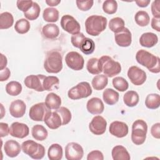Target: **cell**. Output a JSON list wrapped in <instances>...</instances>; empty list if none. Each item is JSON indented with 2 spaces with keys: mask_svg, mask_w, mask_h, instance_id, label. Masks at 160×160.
<instances>
[{
  "mask_svg": "<svg viewBox=\"0 0 160 160\" xmlns=\"http://www.w3.org/2000/svg\"><path fill=\"white\" fill-rule=\"evenodd\" d=\"M77 7L79 9L82 11H87L89 10L93 6L94 1L92 0L89 1H76Z\"/></svg>",
  "mask_w": 160,
  "mask_h": 160,
  "instance_id": "bcb514c9",
  "label": "cell"
},
{
  "mask_svg": "<svg viewBox=\"0 0 160 160\" xmlns=\"http://www.w3.org/2000/svg\"><path fill=\"white\" fill-rule=\"evenodd\" d=\"M26 110V105L25 102L21 99L13 101L9 106L10 114L16 118L22 117Z\"/></svg>",
  "mask_w": 160,
  "mask_h": 160,
  "instance_id": "ac0fdd59",
  "label": "cell"
},
{
  "mask_svg": "<svg viewBox=\"0 0 160 160\" xmlns=\"http://www.w3.org/2000/svg\"><path fill=\"white\" fill-rule=\"evenodd\" d=\"M159 5H160V1L159 0L154 1L151 4V12L154 18H160Z\"/></svg>",
  "mask_w": 160,
  "mask_h": 160,
  "instance_id": "681fc988",
  "label": "cell"
},
{
  "mask_svg": "<svg viewBox=\"0 0 160 160\" xmlns=\"http://www.w3.org/2000/svg\"><path fill=\"white\" fill-rule=\"evenodd\" d=\"M1 118L2 119L4 116V114H3V111H4V108H3V106L2 104H1Z\"/></svg>",
  "mask_w": 160,
  "mask_h": 160,
  "instance_id": "680465c9",
  "label": "cell"
},
{
  "mask_svg": "<svg viewBox=\"0 0 160 160\" xmlns=\"http://www.w3.org/2000/svg\"><path fill=\"white\" fill-rule=\"evenodd\" d=\"M40 12L41 8L37 2H33L31 8L26 12H24V16L27 19L30 21H34L39 17Z\"/></svg>",
  "mask_w": 160,
  "mask_h": 160,
  "instance_id": "ab89813d",
  "label": "cell"
},
{
  "mask_svg": "<svg viewBox=\"0 0 160 160\" xmlns=\"http://www.w3.org/2000/svg\"><path fill=\"white\" fill-rule=\"evenodd\" d=\"M124 25V21L119 17L112 18L109 22V28L110 30L114 33H118L121 31L125 28Z\"/></svg>",
  "mask_w": 160,
  "mask_h": 160,
  "instance_id": "d590c367",
  "label": "cell"
},
{
  "mask_svg": "<svg viewBox=\"0 0 160 160\" xmlns=\"http://www.w3.org/2000/svg\"><path fill=\"white\" fill-rule=\"evenodd\" d=\"M8 63L7 58L3 54H1V63H0V70L6 68V65Z\"/></svg>",
  "mask_w": 160,
  "mask_h": 160,
  "instance_id": "11a10c76",
  "label": "cell"
},
{
  "mask_svg": "<svg viewBox=\"0 0 160 160\" xmlns=\"http://www.w3.org/2000/svg\"><path fill=\"white\" fill-rule=\"evenodd\" d=\"M44 68L49 73L56 74L62 69V58L61 54L58 51L49 52L44 62Z\"/></svg>",
  "mask_w": 160,
  "mask_h": 160,
  "instance_id": "277c9868",
  "label": "cell"
},
{
  "mask_svg": "<svg viewBox=\"0 0 160 160\" xmlns=\"http://www.w3.org/2000/svg\"><path fill=\"white\" fill-rule=\"evenodd\" d=\"M107 128V121L101 116H94L89 124L90 131L95 135L103 134Z\"/></svg>",
  "mask_w": 160,
  "mask_h": 160,
  "instance_id": "5bb4252c",
  "label": "cell"
},
{
  "mask_svg": "<svg viewBox=\"0 0 160 160\" xmlns=\"http://www.w3.org/2000/svg\"><path fill=\"white\" fill-rule=\"evenodd\" d=\"M147 123L142 119L136 120L132 125L131 140L136 145L142 144L146 139Z\"/></svg>",
  "mask_w": 160,
  "mask_h": 160,
  "instance_id": "5b68a950",
  "label": "cell"
},
{
  "mask_svg": "<svg viewBox=\"0 0 160 160\" xmlns=\"http://www.w3.org/2000/svg\"><path fill=\"white\" fill-rule=\"evenodd\" d=\"M21 149L24 153L34 159H41L45 155L44 147L32 140H26L21 144Z\"/></svg>",
  "mask_w": 160,
  "mask_h": 160,
  "instance_id": "8992f818",
  "label": "cell"
},
{
  "mask_svg": "<svg viewBox=\"0 0 160 160\" xmlns=\"http://www.w3.org/2000/svg\"><path fill=\"white\" fill-rule=\"evenodd\" d=\"M32 1L29 0V1H22V0H18L16 2V5L18 8L24 12H26V11H28L29 9H30L32 6L33 4Z\"/></svg>",
  "mask_w": 160,
  "mask_h": 160,
  "instance_id": "f6af8a7d",
  "label": "cell"
},
{
  "mask_svg": "<svg viewBox=\"0 0 160 160\" xmlns=\"http://www.w3.org/2000/svg\"><path fill=\"white\" fill-rule=\"evenodd\" d=\"M14 23V18L11 13L4 12L0 14V29H6L11 28Z\"/></svg>",
  "mask_w": 160,
  "mask_h": 160,
  "instance_id": "d6a6232c",
  "label": "cell"
},
{
  "mask_svg": "<svg viewBox=\"0 0 160 160\" xmlns=\"http://www.w3.org/2000/svg\"><path fill=\"white\" fill-rule=\"evenodd\" d=\"M21 146L20 144L13 139L8 140L4 145V151L5 154L10 158L16 157L21 151Z\"/></svg>",
  "mask_w": 160,
  "mask_h": 160,
  "instance_id": "ffe728a7",
  "label": "cell"
},
{
  "mask_svg": "<svg viewBox=\"0 0 160 160\" xmlns=\"http://www.w3.org/2000/svg\"><path fill=\"white\" fill-rule=\"evenodd\" d=\"M113 87L120 92H124L126 91L129 88L128 82L122 77H115L112 79Z\"/></svg>",
  "mask_w": 160,
  "mask_h": 160,
  "instance_id": "60d3db41",
  "label": "cell"
},
{
  "mask_svg": "<svg viewBox=\"0 0 160 160\" xmlns=\"http://www.w3.org/2000/svg\"><path fill=\"white\" fill-rule=\"evenodd\" d=\"M88 111L92 114H101L104 109L102 101L99 98H92L88 101L86 104Z\"/></svg>",
  "mask_w": 160,
  "mask_h": 160,
  "instance_id": "d6986e66",
  "label": "cell"
},
{
  "mask_svg": "<svg viewBox=\"0 0 160 160\" xmlns=\"http://www.w3.org/2000/svg\"><path fill=\"white\" fill-rule=\"evenodd\" d=\"M92 92V90L89 83L82 81L71 88L68 92V96L72 100H78L89 97Z\"/></svg>",
  "mask_w": 160,
  "mask_h": 160,
  "instance_id": "52a82bcc",
  "label": "cell"
},
{
  "mask_svg": "<svg viewBox=\"0 0 160 160\" xmlns=\"http://www.w3.org/2000/svg\"><path fill=\"white\" fill-rule=\"evenodd\" d=\"M98 66L101 72L109 78L114 77L121 71L120 63L109 56H102L98 59Z\"/></svg>",
  "mask_w": 160,
  "mask_h": 160,
  "instance_id": "3957f363",
  "label": "cell"
},
{
  "mask_svg": "<svg viewBox=\"0 0 160 160\" xmlns=\"http://www.w3.org/2000/svg\"><path fill=\"white\" fill-rule=\"evenodd\" d=\"M44 103L49 109L56 110L61 107V99L56 93L50 92L46 96Z\"/></svg>",
  "mask_w": 160,
  "mask_h": 160,
  "instance_id": "d4e9b609",
  "label": "cell"
},
{
  "mask_svg": "<svg viewBox=\"0 0 160 160\" xmlns=\"http://www.w3.org/2000/svg\"><path fill=\"white\" fill-rule=\"evenodd\" d=\"M102 9L106 14H114L118 9L117 1L114 0H106L104 1L102 4Z\"/></svg>",
  "mask_w": 160,
  "mask_h": 160,
  "instance_id": "ee69618b",
  "label": "cell"
},
{
  "mask_svg": "<svg viewBox=\"0 0 160 160\" xmlns=\"http://www.w3.org/2000/svg\"><path fill=\"white\" fill-rule=\"evenodd\" d=\"M59 11L56 8H47L43 11L42 18L46 22H55L59 19Z\"/></svg>",
  "mask_w": 160,
  "mask_h": 160,
  "instance_id": "4dcf8cb0",
  "label": "cell"
},
{
  "mask_svg": "<svg viewBox=\"0 0 160 160\" xmlns=\"http://www.w3.org/2000/svg\"><path fill=\"white\" fill-rule=\"evenodd\" d=\"M146 106L150 109H156L160 105V96L159 94H149L145 99Z\"/></svg>",
  "mask_w": 160,
  "mask_h": 160,
  "instance_id": "1f68e13d",
  "label": "cell"
},
{
  "mask_svg": "<svg viewBox=\"0 0 160 160\" xmlns=\"http://www.w3.org/2000/svg\"><path fill=\"white\" fill-rule=\"evenodd\" d=\"M79 49L86 55L91 54L95 49V43L92 39L86 37L81 42Z\"/></svg>",
  "mask_w": 160,
  "mask_h": 160,
  "instance_id": "836d02e7",
  "label": "cell"
},
{
  "mask_svg": "<svg viewBox=\"0 0 160 160\" xmlns=\"http://www.w3.org/2000/svg\"><path fill=\"white\" fill-rule=\"evenodd\" d=\"M56 112L60 115L62 119V126L68 124L71 120L72 115L70 110L67 108L62 106L56 110Z\"/></svg>",
  "mask_w": 160,
  "mask_h": 160,
  "instance_id": "b9f144b4",
  "label": "cell"
},
{
  "mask_svg": "<svg viewBox=\"0 0 160 160\" xmlns=\"http://www.w3.org/2000/svg\"><path fill=\"white\" fill-rule=\"evenodd\" d=\"M139 100V95L134 91H128L123 96L124 103L128 107L136 106L138 104Z\"/></svg>",
  "mask_w": 160,
  "mask_h": 160,
  "instance_id": "f546056e",
  "label": "cell"
},
{
  "mask_svg": "<svg viewBox=\"0 0 160 160\" xmlns=\"http://www.w3.org/2000/svg\"><path fill=\"white\" fill-rule=\"evenodd\" d=\"M59 84V79L54 76H46L43 80V88L44 91H52L53 88H58Z\"/></svg>",
  "mask_w": 160,
  "mask_h": 160,
  "instance_id": "74e56055",
  "label": "cell"
},
{
  "mask_svg": "<svg viewBox=\"0 0 160 160\" xmlns=\"http://www.w3.org/2000/svg\"><path fill=\"white\" fill-rule=\"evenodd\" d=\"M31 134L36 140L42 141L47 138L48 132L42 125L36 124L32 128Z\"/></svg>",
  "mask_w": 160,
  "mask_h": 160,
  "instance_id": "83f0119b",
  "label": "cell"
},
{
  "mask_svg": "<svg viewBox=\"0 0 160 160\" xmlns=\"http://www.w3.org/2000/svg\"><path fill=\"white\" fill-rule=\"evenodd\" d=\"M108 78L104 74H97L95 76L91 81L92 88L97 91H101L105 88L108 85Z\"/></svg>",
  "mask_w": 160,
  "mask_h": 160,
  "instance_id": "f1b7e54d",
  "label": "cell"
},
{
  "mask_svg": "<svg viewBox=\"0 0 160 160\" xmlns=\"http://www.w3.org/2000/svg\"><path fill=\"white\" fill-rule=\"evenodd\" d=\"M158 42V37L153 32H144L139 38V43L141 46L145 48H152Z\"/></svg>",
  "mask_w": 160,
  "mask_h": 160,
  "instance_id": "7402d4cb",
  "label": "cell"
},
{
  "mask_svg": "<svg viewBox=\"0 0 160 160\" xmlns=\"http://www.w3.org/2000/svg\"><path fill=\"white\" fill-rule=\"evenodd\" d=\"M84 155L82 147L75 142H69L65 148V157L68 160H80Z\"/></svg>",
  "mask_w": 160,
  "mask_h": 160,
  "instance_id": "8fae6325",
  "label": "cell"
},
{
  "mask_svg": "<svg viewBox=\"0 0 160 160\" xmlns=\"http://www.w3.org/2000/svg\"><path fill=\"white\" fill-rule=\"evenodd\" d=\"M42 33L46 38L53 39L59 36V28L55 24L49 23L42 27Z\"/></svg>",
  "mask_w": 160,
  "mask_h": 160,
  "instance_id": "cb8c5ba5",
  "label": "cell"
},
{
  "mask_svg": "<svg viewBox=\"0 0 160 160\" xmlns=\"http://www.w3.org/2000/svg\"><path fill=\"white\" fill-rule=\"evenodd\" d=\"M66 65L71 69L80 71L82 69L84 64L83 57L78 52L70 51L65 56Z\"/></svg>",
  "mask_w": 160,
  "mask_h": 160,
  "instance_id": "9c48e42d",
  "label": "cell"
},
{
  "mask_svg": "<svg viewBox=\"0 0 160 160\" xmlns=\"http://www.w3.org/2000/svg\"><path fill=\"white\" fill-rule=\"evenodd\" d=\"M109 131L112 136L118 138H122L127 136L129 128L125 122L115 121L110 124Z\"/></svg>",
  "mask_w": 160,
  "mask_h": 160,
  "instance_id": "2e32d148",
  "label": "cell"
},
{
  "mask_svg": "<svg viewBox=\"0 0 160 160\" xmlns=\"http://www.w3.org/2000/svg\"><path fill=\"white\" fill-rule=\"evenodd\" d=\"M11 76V72L9 68H6L0 70V81H7Z\"/></svg>",
  "mask_w": 160,
  "mask_h": 160,
  "instance_id": "f5cc1de1",
  "label": "cell"
},
{
  "mask_svg": "<svg viewBox=\"0 0 160 160\" xmlns=\"http://www.w3.org/2000/svg\"><path fill=\"white\" fill-rule=\"evenodd\" d=\"M31 26L28 20L24 18L18 19L14 25L15 31L21 34L27 33L30 29Z\"/></svg>",
  "mask_w": 160,
  "mask_h": 160,
  "instance_id": "f35d334b",
  "label": "cell"
},
{
  "mask_svg": "<svg viewBox=\"0 0 160 160\" xmlns=\"http://www.w3.org/2000/svg\"><path fill=\"white\" fill-rule=\"evenodd\" d=\"M60 24L61 28L69 34H75L80 32L81 26L79 23L71 15L66 14L62 16Z\"/></svg>",
  "mask_w": 160,
  "mask_h": 160,
  "instance_id": "30bf717a",
  "label": "cell"
},
{
  "mask_svg": "<svg viewBox=\"0 0 160 160\" xmlns=\"http://www.w3.org/2000/svg\"><path fill=\"white\" fill-rule=\"evenodd\" d=\"M45 2L48 6L52 7L58 6L61 2V0H47Z\"/></svg>",
  "mask_w": 160,
  "mask_h": 160,
  "instance_id": "6f0895ef",
  "label": "cell"
},
{
  "mask_svg": "<svg viewBox=\"0 0 160 160\" xmlns=\"http://www.w3.org/2000/svg\"><path fill=\"white\" fill-rule=\"evenodd\" d=\"M151 27L153 29L156 30L158 32L160 31V18H152L151 22Z\"/></svg>",
  "mask_w": 160,
  "mask_h": 160,
  "instance_id": "db71d44e",
  "label": "cell"
},
{
  "mask_svg": "<svg viewBox=\"0 0 160 160\" xmlns=\"http://www.w3.org/2000/svg\"><path fill=\"white\" fill-rule=\"evenodd\" d=\"M136 4L139 6V7H141V8H145V7H147L149 4L150 3V1L149 0H140V1H135Z\"/></svg>",
  "mask_w": 160,
  "mask_h": 160,
  "instance_id": "9f6ffc18",
  "label": "cell"
},
{
  "mask_svg": "<svg viewBox=\"0 0 160 160\" xmlns=\"http://www.w3.org/2000/svg\"><path fill=\"white\" fill-rule=\"evenodd\" d=\"M114 39L120 47H128L132 42V34L128 28H124L121 31L115 33Z\"/></svg>",
  "mask_w": 160,
  "mask_h": 160,
  "instance_id": "e0dca14e",
  "label": "cell"
},
{
  "mask_svg": "<svg viewBox=\"0 0 160 160\" xmlns=\"http://www.w3.org/2000/svg\"><path fill=\"white\" fill-rule=\"evenodd\" d=\"M111 155L114 160H129L131 159L126 148L121 145L114 146L112 149Z\"/></svg>",
  "mask_w": 160,
  "mask_h": 160,
  "instance_id": "603a6c76",
  "label": "cell"
},
{
  "mask_svg": "<svg viewBox=\"0 0 160 160\" xmlns=\"http://www.w3.org/2000/svg\"><path fill=\"white\" fill-rule=\"evenodd\" d=\"M102 98L105 103L108 105H114L118 102L119 94V93L111 88H107L102 92Z\"/></svg>",
  "mask_w": 160,
  "mask_h": 160,
  "instance_id": "484cf974",
  "label": "cell"
},
{
  "mask_svg": "<svg viewBox=\"0 0 160 160\" xmlns=\"http://www.w3.org/2000/svg\"><path fill=\"white\" fill-rule=\"evenodd\" d=\"M136 59L141 65L146 67L152 73H159L160 72L159 58L152 53L144 50H139L136 54Z\"/></svg>",
  "mask_w": 160,
  "mask_h": 160,
  "instance_id": "6da1fadb",
  "label": "cell"
},
{
  "mask_svg": "<svg viewBox=\"0 0 160 160\" xmlns=\"http://www.w3.org/2000/svg\"><path fill=\"white\" fill-rule=\"evenodd\" d=\"M46 76L43 74H31L28 76L24 81L25 86L29 88L34 89L38 92H42L44 91L43 88V80Z\"/></svg>",
  "mask_w": 160,
  "mask_h": 160,
  "instance_id": "4fadbf2b",
  "label": "cell"
},
{
  "mask_svg": "<svg viewBox=\"0 0 160 160\" xmlns=\"http://www.w3.org/2000/svg\"><path fill=\"white\" fill-rule=\"evenodd\" d=\"M63 155L62 148L57 143L51 144L48 151V156L50 160H60Z\"/></svg>",
  "mask_w": 160,
  "mask_h": 160,
  "instance_id": "4316f807",
  "label": "cell"
},
{
  "mask_svg": "<svg viewBox=\"0 0 160 160\" xmlns=\"http://www.w3.org/2000/svg\"><path fill=\"white\" fill-rule=\"evenodd\" d=\"M9 134V127L8 124L5 122H0V136L3 138L7 136Z\"/></svg>",
  "mask_w": 160,
  "mask_h": 160,
  "instance_id": "816d5d0a",
  "label": "cell"
},
{
  "mask_svg": "<svg viewBox=\"0 0 160 160\" xmlns=\"http://www.w3.org/2000/svg\"><path fill=\"white\" fill-rule=\"evenodd\" d=\"M29 127L24 123L14 122L9 128V134L11 136L22 139L29 135Z\"/></svg>",
  "mask_w": 160,
  "mask_h": 160,
  "instance_id": "9a60e30c",
  "label": "cell"
},
{
  "mask_svg": "<svg viewBox=\"0 0 160 160\" xmlns=\"http://www.w3.org/2000/svg\"><path fill=\"white\" fill-rule=\"evenodd\" d=\"M127 74L131 82L136 86L143 84L147 78L145 71L136 66H131L128 69Z\"/></svg>",
  "mask_w": 160,
  "mask_h": 160,
  "instance_id": "7c38bea8",
  "label": "cell"
},
{
  "mask_svg": "<svg viewBox=\"0 0 160 160\" xmlns=\"http://www.w3.org/2000/svg\"><path fill=\"white\" fill-rule=\"evenodd\" d=\"M134 20L138 26L144 27L149 24L150 18L147 12L144 11H139L134 16Z\"/></svg>",
  "mask_w": 160,
  "mask_h": 160,
  "instance_id": "8d00e7d4",
  "label": "cell"
},
{
  "mask_svg": "<svg viewBox=\"0 0 160 160\" xmlns=\"http://www.w3.org/2000/svg\"><path fill=\"white\" fill-rule=\"evenodd\" d=\"M51 111L44 102H39L32 106L29 111V118L34 121H42Z\"/></svg>",
  "mask_w": 160,
  "mask_h": 160,
  "instance_id": "ba28073f",
  "label": "cell"
},
{
  "mask_svg": "<svg viewBox=\"0 0 160 160\" xmlns=\"http://www.w3.org/2000/svg\"><path fill=\"white\" fill-rule=\"evenodd\" d=\"M46 125L51 129H56L62 126V119L60 115L55 111H51L44 120Z\"/></svg>",
  "mask_w": 160,
  "mask_h": 160,
  "instance_id": "44dd1931",
  "label": "cell"
},
{
  "mask_svg": "<svg viewBox=\"0 0 160 160\" xmlns=\"http://www.w3.org/2000/svg\"><path fill=\"white\" fill-rule=\"evenodd\" d=\"M85 38H86L85 36L82 32H79L78 34H72L71 38V42L73 45V46L77 48H79L81 42Z\"/></svg>",
  "mask_w": 160,
  "mask_h": 160,
  "instance_id": "7dc6e473",
  "label": "cell"
},
{
  "mask_svg": "<svg viewBox=\"0 0 160 160\" xmlns=\"http://www.w3.org/2000/svg\"><path fill=\"white\" fill-rule=\"evenodd\" d=\"M151 134L156 139L160 138V123L154 124L151 128Z\"/></svg>",
  "mask_w": 160,
  "mask_h": 160,
  "instance_id": "f907efd6",
  "label": "cell"
},
{
  "mask_svg": "<svg viewBox=\"0 0 160 160\" xmlns=\"http://www.w3.org/2000/svg\"><path fill=\"white\" fill-rule=\"evenodd\" d=\"M107 22V18L102 16H90L85 21L86 31L91 36H97L105 30Z\"/></svg>",
  "mask_w": 160,
  "mask_h": 160,
  "instance_id": "7a4b0ae2",
  "label": "cell"
},
{
  "mask_svg": "<svg viewBox=\"0 0 160 160\" xmlns=\"http://www.w3.org/2000/svg\"><path fill=\"white\" fill-rule=\"evenodd\" d=\"M22 89V88L21 83L16 81H10L6 85V92L12 96L19 95L21 92Z\"/></svg>",
  "mask_w": 160,
  "mask_h": 160,
  "instance_id": "e575fe53",
  "label": "cell"
},
{
  "mask_svg": "<svg viewBox=\"0 0 160 160\" xmlns=\"http://www.w3.org/2000/svg\"><path fill=\"white\" fill-rule=\"evenodd\" d=\"M86 69L90 74L94 75L100 74L101 71L98 66V59L96 58L89 59L86 64Z\"/></svg>",
  "mask_w": 160,
  "mask_h": 160,
  "instance_id": "7bdbcfd3",
  "label": "cell"
},
{
  "mask_svg": "<svg viewBox=\"0 0 160 160\" xmlns=\"http://www.w3.org/2000/svg\"><path fill=\"white\" fill-rule=\"evenodd\" d=\"M88 160H103L104 159V156L102 152L98 150H94L91 151L87 156Z\"/></svg>",
  "mask_w": 160,
  "mask_h": 160,
  "instance_id": "c3c4849f",
  "label": "cell"
}]
</instances>
